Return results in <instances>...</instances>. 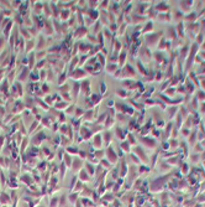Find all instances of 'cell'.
Listing matches in <instances>:
<instances>
[{"instance_id": "3957f363", "label": "cell", "mask_w": 205, "mask_h": 207, "mask_svg": "<svg viewBox=\"0 0 205 207\" xmlns=\"http://www.w3.org/2000/svg\"><path fill=\"white\" fill-rule=\"evenodd\" d=\"M101 137H102V141L105 143V145L110 146V141H111V139H113V132L105 130V132H102Z\"/></svg>"}, {"instance_id": "ac0fdd59", "label": "cell", "mask_w": 205, "mask_h": 207, "mask_svg": "<svg viewBox=\"0 0 205 207\" xmlns=\"http://www.w3.org/2000/svg\"><path fill=\"white\" fill-rule=\"evenodd\" d=\"M84 115V110L80 109V108H77L76 109V117H83Z\"/></svg>"}, {"instance_id": "484cf974", "label": "cell", "mask_w": 205, "mask_h": 207, "mask_svg": "<svg viewBox=\"0 0 205 207\" xmlns=\"http://www.w3.org/2000/svg\"><path fill=\"white\" fill-rule=\"evenodd\" d=\"M99 5L101 6V8H108V6H109V1H101Z\"/></svg>"}, {"instance_id": "5bb4252c", "label": "cell", "mask_w": 205, "mask_h": 207, "mask_svg": "<svg viewBox=\"0 0 205 207\" xmlns=\"http://www.w3.org/2000/svg\"><path fill=\"white\" fill-rule=\"evenodd\" d=\"M98 41H99V46L104 45V34H102V32L98 34Z\"/></svg>"}, {"instance_id": "f1b7e54d", "label": "cell", "mask_w": 205, "mask_h": 207, "mask_svg": "<svg viewBox=\"0 0 205 207\" xmlns=\"http://www.w3.org/2000/svg\"><path fill=\"white\" fill-rule=\"evenodd\" d=\"M3 144H4V137H1V135H0V148L3 146Z\"/></svg>"}, {"instance_id": "6da1fadb", "label": "cell", "mask_w": 205, "mask_h": 207, "mask_svg": "<svg viewBox=\"0 0 205 207\" xmlns=\"http://www.w3.org/2000/svg\"><path fill=\"white\" fill-rule=\"evenodd\" d=\"M106 158H108V161L110 162V164H115L116 161H118V159H119V156L116 155V153L114 151V149L111 148V146H109L108 149H106Z\"/></svg>"}, {"instance_id": "9a60e30c", "label": "cell", "mask_w": 205, "mask_h": 207, "mask_svg": "<svg viewBox=\"0 0 205 207\" xmlns=\"http://www.w3.org/2000/svg\"><path fill=\"white\" fill-rule=\"evenodd\" d=\"M115 134H116V137H118L120 140H122V138H124V133H122V130H121V128H116Z\"/></svg>"}, {"instance_id": "83f0119b", "label": "cell", "mask_w": 205, "mask_h": 207, "mask_svg": "<svg viewBox=\"0 0 205 207\" xmlns=\"http://www.w3.org/2000/svg\"><path fill=\"white\" fill-rule=\"evenodd\" d=\"M3 45H5V41H4L3 37H0V50L3 48Z\"/></svg>"}, {"instance_id": "603a6c76", "label": "cell", "mask_w": 205, "mask_h": 207, "mask_svg": "<svg viewBox=\"0 0 205 207\" xmlns=\"http://www.w3.org/2000/svg\"><path fill=\"white\" fill-rule=\"evenodd\" d=\"M68 151H69L70 154H77V153H78V149H77V148H68Z\"/></svg>"}, {"instance_id": "e0dca14e", "label": "cell", "mask_w": 205, "mask_h": 207, "mask_svg": "<svg viewBox=\"0 0 205 207\" xmlns=\"http://www.w3.org/2000/svg\"><path fill=\"white\" fill-rule=\"evenodd\" d=\"M113 124H114V118L109 117V118L106 119V123H105V128H110V126H111Z\"/></svg>"}, {"instance_id": "7c38bea8", "label": "cell", "mask_w": 205, "mask_h": 207, "mask_svg": "<svg viewBox=\"0 0 205 207\" xmlns=\"http://www.w3.org/2000/svg\"><path fill=\"white\" fill-rule=\"evenodd\" d=\"M82 164H83V161L80 160V159H76L74 161H73V167H74V170L79 169L80 166H82Z\"/></svg>"}, {"instance_id": "52a82bcc", "label": "cell", "mask_w": 205, "mask_h": 207, "mask_svg": "<svg viewBox=\"0 0 205 207\" xmlns=\"http://www.w3.org/2000/svg\"><path fill=\"white\" fill-rule=\"evenodd\" d=\"M86 32H88V30H86V27H79L78 30L76 31V34H74V36L76 37H82V36H85L86 35Z\"/></svg>"}, {"instance_id": "7402d4cb", "label": "cell", "mask_w": 205, "mask_h": 207, "mask_svg": "<svg viewBox=\"0 0 205 207\" xmlns=\"http://www.w3.org/2000/svg\"><path fill=\"white\" fill-rule=\"evenodd\" d=\"M127 138H129V144H136V141H135V138L134 137H131V134H129L127 135Z\"/></svg>"}, {"instance_id": "d4e9b609", "label": "cell", "mask_w": 205, "mask_h": 207, "mask_svg": "<svg viewBox=\"0 0 205 207\" xmlns=\"http://www.w3.org/2000/svg\"><path fill=\"white\" fill-rule=\"evenodd\" d=\"M86 167H88V170H89V172H90V174H94V166L92 167L90 164H86Z\"/></svg>"}, {"instance_id": "7a4b0ae2", "label": "cell", "mask_w": 205, "mask_h": 207, "mask_svg": "<svg viewBox=\"0 0 205 207\" xmlns=\"http://www.w3.org/2000/svg\"><path fill=\"white\" fill-rule=\"evenodd\" d=\"M92 144H93V148H95L97 150H99V149L102 148V137H101V134H95L94 135Z\"/></svg>"}, {"instance_id": "8992f818", "label": "cell", "mask_w": 205, "mask_h": 207, "mask_svg": "<svg viewBox=\"0 0 205 207\" xmlns=\"http://www.w3.org/2000/svg\"><path fill=\"white\" fill-rule=\"evenodd\" d=\"M80 135L83 137V139L88 140V139H89L92 135H93V133H92V130L86 129V128H82V129H80Z\"/></svg>"}, {"instance_id": "9c48e42d", "label": "cell", "mask_w": 205, "mask_h": 207, "mask_svg": "<svg viewBox=\"0 0 205 207\" xmlns=\"http://www.w3.org/2000/svg\"><path fill=\"white\" fill-rule=\"evenodd\" d=\"M94 117V110L90 109V110H88L84 115H83V120H92Z\"/></svg>"}, {"instance_id": "277c9868", "label": "cell", "mask_w": 205, "mask_h": 207, "mask_svg": "<svg viewBox=\"0 0 205 207\" xmlns=\"http://www.w3.org/2000/svg\"><path fill=\"white\" fill-rule=\"evenodd\" d=\"M70 77H73L74 80H80V78L86 77V72L84 69H76L73 71V73H70Z\"/></svg>"}, {"instance_id": "44dd1931", "label": "cell", "mask_w": 205, "mask_h": 207, "mask_svg": "<svg viewBox=\"0 0 205 207\" xmlns=\"http://www.w3.org/2000/svg\"><path fill=\"white\" fill-rule=\"evenodd\" d=\"M77 62H78V57H74V58L72 60V63H70V72H72V68L77 65Z\"/></svg>"}, {"instance_id": "d6986e66", "label": "cell", "mask_w": 205, "mask_h": 207, "mask_svg": "<svg viewBox=\"0 0 205 207\" xmlns=\"http://www.w3.org/2000/svg\"><path fill=\"white\" fill-rule=\"evenodd\" d=\"M116 94L120 96V97H126L127 96V93L125 91H122V89H118V91H116Z\"/></svg>"}, {"instance_id": "5b68a950", "label": "cell", "mask_w": 205, "mask_h": 207, "mask_svg": "<svg viewBox=\"0 0 205 207\" xmlns=\"http://www.w3.org/2000/svg\"><path fill=\"white\" fill-rule=\"evenodd\" d=\"M80 88H82L83 93L85 96H89L90 94V82L89 81H83L82 86H80Z\"/></svg>"}, {"instance_id": "cb8c5ba5", "label": "cell", "mask_w": 205, "mask_h": 207, "mask_svg": "<svg viewBox=\"0 0 205 207\" xmlns=\"http://www.w3.org/2000/svg\"><path fill=\"white\" fill-rule=\"evenodd\" d=\"M80 177H82V179L88 180V175H86V172H85V170H82V172H80Z\"/></svg>"}, {"instance_id": "ba28073f", "label": "cell", "mask_w": 205, "mask_h": 207, "mask_svg": "<svg viewBox=\"0 0 205 207\" xmlns=\"http://www.w3.org/2000/svg\"><path fill=\"white\" fill-rule=\"evenodd\" d=\"M116 69H118V66H116L115 63H114V65H113V63H109V65L106 66V72L108 73H115Z\"/></svg>"}, {"instance_id": "2e32d148", "label": "cell", "mask_w": 205, "mask_h": 207, "mask_svg": "<svg viewBox=\"0 0 205 207\" xmlns=\"http://www.w3.org/2000/svg\"><path fill=\"white\" fill-rule=\"evenodd\" d=\"M95 153V156H97V158H98V160H100L101 158H102V156H104V150H101V149H99V150H97V151H94Z\"/></svg>"}, {"instance_id": "4fadbf2b", "label": "cell", "mask_w": 205, "mask_h": 207, "mask_svg": "<svg viewBox=\"0 0 205 207\" xmlns=\"http://www.w3.org/2000/svg\"><path fill=\"white\" fill-rule=\"evenodd\" d=\"M125 60H126V52H124V53H121V55H120L119 60H118V62H120V66L125 65Z\"/></svg>"}, {"instance_id": "ffe728a7", "label": "cell", "mask_w": 205, "mask_h": 207, "mask_svg": "<svg viewBox=\"0 0 205 207\" xmlns=\"http://www.w3.org/2000/svg\"><path fill=\"white\" fill-rule=\"evenodd\" d=\"M88 3H89V6H90L92 9H95V8H97V6L100 4L99 1H88Z\"/></svg>"}, {"instance_id": "4316f807", "label": "cell", "mask_w": 205, "mask_h": 207, "mask_svg": "<svg viewBox=\"0 0 205 207\" xmlns=\"http://www.w3.org/2000/svg\"><path fill=\"white\" fill-rule=\"evenodd\" d=\"M100 91H101V93H105L106 87H105V84H104V83H101V84H100Z\"/></svg>"}, {"instance_id": "8fae6325", "label": "cell", "mask_w": 205, "mask_h": 207, "mask_svg": "<svg viewBox=\"0 0 205 207\" xmlns=\"http://www.w3.org/2000/svg\"><path fill=\"white\" fill-rule=\"evenodd\" d=\"M90 97H92V102H93V107H94L95 104H98V103H99V101H100V96H99V94H92Z\"/></svg>"}, {"instance_id": "30bf717a", "label": "cell", "mask_w": 205, "mask_h": 207, "mask_svg": "<svg viewBox=\"0 0 205 207\" xmlns=\"http://www.w3.org/2000/svg\"><path fill=\"white\" fill-rule=\"evenodd\" d=\"M120 148L122 149V150H125L126 153H129L130 151V144H129V141H122L121 144H120Z\"/></svg>"}]
</instances>
